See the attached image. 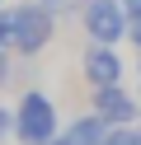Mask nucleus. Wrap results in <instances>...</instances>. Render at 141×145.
Segmentation results:
<instances>
[{"label": "nucleus", "instance_id": "9d476101", "mask_svg": "<svg viewBox=\"0 0 141 145\" xmlns=\"http://www.w3.org/2000/svg\"><path fill=\"white\" fill-rule=\"evenodd\" d=\"M71 5H75V0H42V10H52V14H56V19H61V14H66V10H71Z\"/></svg>", "mask_w": 141, "mask_h": 145}, {"label": "nucleus", "instance_id": "0eeeda50", "mask_svg": "<svg viewBox=\"0 0 141 145\" xmlns=\"http://www.w3.org/2000/svg\"><path fill=\"white\" fill-rule=\"evenodd\" d=\"M103 145H141V131H136V126H113Z\"/></svg>", "mask_w": 141, "mask_h": 145}, {"label": "nucleus", "instance_id": "f257e3e1", "mask_svg": "<svg viewBox=\"0 0 141 145\" xmlns=\"http://www.w3.org/2000/svg\"><path fill=\"white\" fill-rule=\"evenodd\" d=\"M14 136L19 145H52L61 136V112L42 89H28L14 103Z\"/></svg>", "mask_w": 141, "mask_h": 145}, {"label": "nucleus", "instance_id": "20e7f679", "mask_svg": "<svg viewBox=\"0 0 141 145\" xmlns=\"http://www.w3.org/2000/svg\"><path fill=\"white\" fill-rule=\"evenodd\" d=\"M89 112H99L108 126H136L141 122V98L127 84H99L89 98Z\"/></svg>", "mask_w": 141, "mask_h": 145}, {"label": "nucleus", "instance_id": "4468645a", "mask_svg": "<svg viewBox=\"0 0 141 145\" xmlns=\"http://www.w3.org/2000/svg\"><path fill=\"white\" fill-rule=\"evenodd\" d=\"M52 145H66V136H56V140H52Z\"/></svg>", "mask_w": 141, "mask_h": 145}, {"label": "nucleus", "instance_id": "f03ea898", "mask_svg": "<svg viewBox=\"0 0 141 145\" xmlns=\"http://www.w3.org/2000/svg\"><path fill=\"white\" fill-rule=\"evenodd\" d=\"M56 33V14L42 10V0H19L9 5V47L19 56H38Z\"/></svg>", "mask_w": 141, "mask_h": 145}, {"label": "nucleus", "instance_id": "39448f33", "mask_svg": "<svg viewBox=\"0 0 141 145\" xmlns=\"http://www.w3.org/2000/svg\"><path fill=\"white\" fill-rule=\"evenodd\" d=\"M80 70H85V80H89L94 89L99 84H122L127 61H122V52L113 47V42H89L85 56H80Z\"/></svg>", "mask_w": 141, "mask_h": 145}, {"label": "nucleus", "instance_id": "ddd939ff", "mask_svg": "<svg viewBox=\"0 0 141 145\" xmlns=\"http://www.w3.org/2000/svg\"><path fill=\"white\" fill-rule=\"evenodd\" d=\"M127 5V14H141V0H122Z\"/></svg>", "mask_w": 141, "mask_h": 145}, {"label": "nucleus", "instance_id": "6e6552de", "mask_svg": "<svg viewBox=\"0 0 141 145\" xmlns=\"http://www.w3.org/2000/svg\"><path fill=\"white\" fill-rule=\"evenodd\" d=\"M5 136H14V108L0 103V140H5Z\"/></svg>", "mask_w": 141, "mask_h": 145}, {"label": "nucleus", "instance_id": "7ed1b4c3", "mask_svg": "<svg viewBox=\"0 0 141 145\" xmlns=\"http://www.w3.org/2000/svg\"><path fill=\"white\" fill-rule=\"evenodd\" d=\"M80 24H85V33H89V42H113V47H118V42L127 38V28H132V14H127L122 0H85Z\"/></svg>", "mask_w": 141, "mask_h": 145}, {"label": "nucleus", "instance_id": "f8f14e48", "mask_svg": "<svg viewBox=\"0 0 141 145\" xmlns=\"http://www.w3.org/2000/svg\"><path fill=\"white\" fill-rule=\"evenodd\" d=\"M127 38H132V42L141 47V14H132V28H127Z\"/></svg>", "mask_w": 141, "mask_h": 145}, {"label": "nucleus", "instance_id": "1a4fd4ad", "mask_svg": "<svg viewBox=\"0 0 141 145\" xmlns=\"http://www.w3.org/2000/svg\"><path fill=\"white\" fill-rule=\"evenodd\" d=\"M0 47H9V5H0ZM14 52V47H9Z\"/></svg>", "mask_w": 141, "mask_h": 145}, {"label": "nucleus", "instance_id": "2eb2a0df", "mask_svg": "<svg viewBox=\"0 0 141 145\" xmlns=\"http://www.w3.org/2000/svg\"><path fill=\"white\" fill-rule=\"evenodd\" d=\"M0 5H5V0H0Z\"/></svg>", "mask_w": 141, "mask_h": 145}, {"label": "nucleus", "instance_id": "9b49d317", "mask_svg": "<svg viewBox=\"0 0 141 145\" xmlns=\"http://www.w3.org/2000/svg\"><path fill=\"white\" fill-rule=\"evenodd\" d=\"M0 84H9V47H0Z\"/></svg>", "mask_w": 141, "mask_h": 145}, {"label": "nucleus", "instance_id": "dca6fc26", "mask_svg": "<svg viewBox=\"0 0 141 145\" xmlns=\"http://www.w3.org/2000/svg\"><path fill=\"white\" fill-rule=\"evenodd\" d=\"M80 5H85V0H80Z\"/></svg>", "mask_w": 141, "mask_h": 145}, {"label": "nucleus", "instance_id": "423d86ee", "mask_svg": "<svg viewBox=\"0 0 141 145\" xmlns=\"http://www.w3.org/2000/svg\"><path fill=\"white\" fill-rule=\"evenodd\" d=\"M108 131H113V126L103 122L99 112H85V117H75V122H66L61 136H66V145H103Z\"/></svg>", "mask_w": 141, "mask_h": 145}]
</instances>
